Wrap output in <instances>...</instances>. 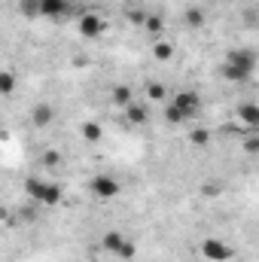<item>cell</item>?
Listing matches in <instances>:
<instances>
[{"label": "cell", "mask_w": 259, "mask_h": 262, "mask_svg": "<svg viewBox=\"0 0 259 262\" xmlns=\"http://www.w3.org/2000/svg\"><path fill=\"white\" fill-rule=\"evenodd\" d=\"M204 250H207V256H210V259H226V256H229V253H226V247H223L220 241H207V244H204Z\"/></svg>", "instance_id": "6da1fadb"}]
</instances>
